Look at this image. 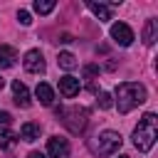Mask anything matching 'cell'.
Listing matches in <instances>:
<instances>
[{"label": "cell", "mask_w": 158, "mask_h": 158, "mask_svg": "<svg viewBox=\"0 0 158 158\" xmlns=\"http://www.w3.org/2000/svg\"><path fill=\"white\" fill-rule=\"evenodd\" d=\"M121 143H123L121 133H116V131H101V133L91 141V151H94L96 156H114V153L121 148Z\"/></svg>", "instance_id": "3957f363"}, {"label": "cell", "mask_w": 158, "mask_h": 158, "mask_svg": "<svg viewBox=\"0 0 158 158\" xmlns=\"http://www.w3.org/2000/svg\"><path fill=\"white\" fill-rule=\"evenodd\" d=\"M10 121H12V116H10L7 111H2V114H0V126H10Z\"/></svg>", "instance_id": "44dd1931"}, {"label": "cell", "mask_w": 158, "mask_h": 158, "mask_svg": "<svg viewBox=\"0 0 158 158\" xmlns=\"http://www.w3.org/2000/svg\"><path fill=\"white\" fill-rule=\"evenodd\" d=\"M35 96L40 99V104H44V106H52V101H54V91H52V86L49 84H37V89H35Z\"/></svg>", "instance_id": "8fae6325"}, {"label": "cell", "mask_w": 158, "mask_h": 158, "mask_svg": "<svg viewBox=\"0 0 158 158\" xmlns=\"http://www.w3.org/2000/svg\"><path fill=\"white\" fill-rule=\"evenodd\" d=\"M15 141H17V136H15L10 128H2V131H0V148H10Z\"/></svg>", "instance_id": "e0dca14e"}, {"label": "cell", "mask_w": 158, "mask_h": 158, "mask_svg": "<svg viewBox=\"0 0 158 158\" xmlns=\"http://www.w3.org/2000/svg\"><path fill=\"white\" fill-rule=\"evenodd\" d=\"M12 94H15V104H17V106H22V109L30 106V91H27V86H25L20 79L12 81Z\"/></svg>", "instance_id": "9c48e42d"}, {"label": "cell", "mask_w": 158, "mask_h": 158, "mask_svg": "<svg viewBox=\"0 0 158 158\" xmlns=\"http://www.w3.org/2000/svg\"><path fill=\"white\" fill-rule=\"evenodd\" d=\"M2 86H5V79H2V77H0V89H2Z\"/></svg>", "instance_id": "603a6c76"}, {"label": "cell", "mask_w": 158, "mask_h": 158, "mask_svg": "<svg viewBox=\"0 0 158 158\" xmlns=\"http://www.w3.org/2000/svg\"><path fill=\"white\" fill-rule=\"evenodd\" d=\"M118 158H128V156H118Z\"/></svg>", "instance_id": "cb8c5ba5"}, {"label": "cell", "mask_w": 158, "mask_h": 158, "mask_svg": "<svg viewBox=\"0 0 158 158\" xmlns=\"http://www.w3.org/2000/svg\"><path fill=\"white\" fill-rule=\"evenodd\" d=\"M99 106H101V109H111V106H114V96H111L109 91H101V94H99Z\"/></svg>", "instance_id": "ac0fdd59"}, {"label": "cell", "mask_w": 158, "mask_h": 158, "mask_svg": "<svg viewBox=\"0 0 158 158\" xmlns=\"http://www.w3.org/2000/svg\"><path fill=\"white\" fill-rule=\"evenodd\" d=\"M27 158H47V156H44V153H40V151H32Z\"/></svg>", "instance_id": "7402d4cb"}, {"label": "cell", "mask_w": 158, "mask_h": 158, "mask_svg": "<svg viewBox=\"0 0 158 158\" xmlns=\"http://www.w3.org/2000/svg\"><path fill=\"white\" fill-rule=\"evenodd\" d=\"M86 7H89L99 20H111V7H109V5H101V2H86Z\"/></svg>", "instance_id": "4fadbf2b"}, {"label": "cell", "mask_w": 158, "mask_h": 158, "mask_svg": "<svg viewBox=\"0 0 158 158\" xmlns=\"http://www.w3.org/2000/svg\"><path fill=\"white\" fill-rule=\"evenodd\" d=\"M22 64H25V69H27L30 74H42V72H44V59H42V52H40V49H30V52L25 54Z\"/></svg>", "instance_id": "52a82bcc"}, {"label": "cell", "mask_w": 158, "mask_h": 158, "mask_svg": "<svg viewBox=\"0 0 158 158\" xmlns=\"http://www.w3.org/2000/svg\"><path fill=\"white\" fill-rule=\"evenodd\" d=\"M111 37H114L116 44L128 47V44L133 42V30H131L126 22H114V25H111Z\"/></svg>", "instance_id": "5b68a950"}, {"label": "cell", "mask_w": 158, "mask_h": 158, "mask_svg": "<svg viewBox=\"0 0 158 158\" xmlns=\"http://www.w3.org/2000/svg\"><path fill=\"white\" fill-rule=\"evenodd\" d=\"M94 74H99V67H96V64H86V67H84V77L91 79Z\"/></svg>", "instance_id": "d6986e66"}, {"label": "cell", "mask_w": 158, "mask_h": 158, "mask_svg": "<svg viewBox=\"0 0 158 158\" xmlns=\"http://www.w3.org/2000/svg\"><path fill=\"white\" fill-rule=\"evenodd\" d=\"M146 101V86L136 84V81H123L116 86V106L118 114H128L131 109L141 106Z\"/></svg>", "instance_id": "6da1fadb"}, {"label": "cell", "mask_w": 158, "mask_h": 158, "mask_svg": "<svg viewBox=\"0 0 158 158\" xmlns=\"http://www.w3.org/2000/svg\"><path fill=\"white\" fill-rule=\"evenodd\" d=\"M59 91H62L67 99L77 96V94H79V79H77V77H72V74L62 77V79H59Z\"/></svg>", "instance_id": "ba28073f"}, {"label": "cell", "mask_w": 158, "mask_h": 158, "mask_svg": "<svg viewBox=\"0 0 158 158\" xmlns=\"http://www.w3.org/2000/svg\"><path fill=\"white\" fill-rule=\"evenodd\" d=\"M57 116H64V123H67V128L72 131V133H81L84 128H86V111L84 109H69V111H64V109H57Z\"/></svg>", "instance_id": "277c9868"}, {"label": "cell", "mask_w": 158, "mask_h": 158, "mask_svg": "<svg viewBox=\"0 0 158 158\" xmlns=\"http://www.w3.org/2000/svg\"><path fill=\"white\" fill-rule=\"evenodd\" d=\"M17 20H20L22 25H30V22H32V20H30V12H27V10H20V12H17Z\"/></svg>", "instance_id": "ffe728a7"}, {"label": "cell", "mask_w": 158, "mask_h": 158, "mask_svg": "<svg viewBox=\"0 0 158 158\" xmlns=\"http://www.w3.org/2000/svg\"><path fill=\"white\" fill-rule=\"evenodd\" d=\"M20 138H22V141H30V143L37 141V138H40V126L32 123V121L22 123V126H20Z\"/></svg>", "instance_id": "7c38bea8"}, {"label": "cell", "mask_w": 158, "mask_h": 158, "mask_svg": "<svg viewBox=\"0 0 158 158\" xmlns=\"http://www.w3.org/2000/svg\"><path fill=\"white\" fill-rule=\"evenodd\" d=\"M47 156H49V158H67V156H69V143H67V138L52 136V138L47 141Z\"/></svg>", "instance_id": "8992f818"}, {"label": "cell", "mask_w": 158, "mask_h": 158, "mask_svg": "<svg viewBox=\"0 0 158 158\" xmlns=\"http://www.w3.org/2000/svg\"><path fill=\"white\" fill-rule=\"evenodd\" d=\"M156 35H158V22H156V20H146L143 42H146V44H153V42H156Z\"/></svg>", "instance_id": "5bb4252c"}, {"label": "cell", "mask_w": 158, "mask_h": 158, "mask_svg": "<svg viewBox=\"0 0 158 158\" xmlns=\"http://www.w3.org/2000/svg\"><path fill=\"white\" fill-rule=\"evenodd\" d=\"M57 62H59L62 69H74V67H77V57H74L72 52H59Z\"/></svg>", "instance_id": "9a60e30c"}, {"label": "cell", "mask_w": 158, "mask_h": 158, "mask_svg": "<svg viewBox=\"0 0 158 158\" xmlns=\"http://www.w3.org/2000/svg\"><path fill=\"white\" fill-rule=\"evenodd\" d=\"M17 59V49L10 44H0V69H10Z\"/></svg>", "instance_id": "30bf717a"}, {"label": "cell", "mask_w": 158, "mask_h": 158, "mask_svg": "<svg viewBox=\"0 0 158 158\" xmlns=\"http://www.w3.org/2000/svg\"><path fill=\"white\" fill-rule=\"evenodd\" d=\"M54 0H35V12H40V15H49L52 10H54Z\"/></svg>", "instance_id": "2e32d148"}, {"label": "cell", "mask_w": 158, "mask_h": 158, "mask_svg": "<svg viewBox=\"0 0 158 158\" xmlns=\"http://www.w3.org/2000/svg\"><path fill=\"white\" fill-rule=\"evenodd\" d=\"M158 138V128H156V114H143V118L138 121V126L133 128V146L141 153H148L153 148Z\"/></svg>", "instance_id": "7a4b0ae2"}]
</instances>
